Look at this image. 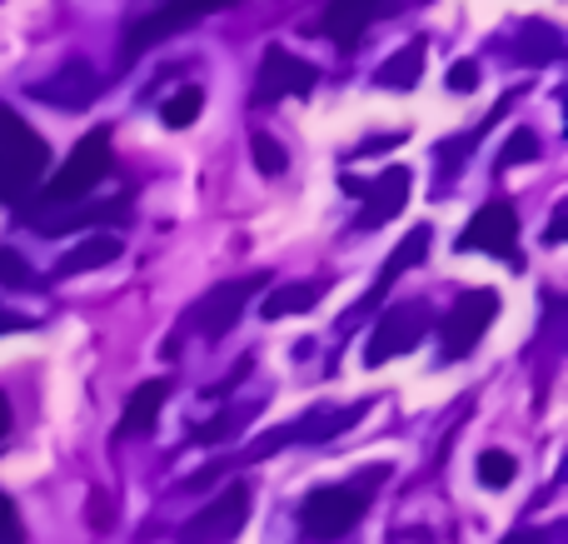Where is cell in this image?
Segmentation results:
<instances>
[{"mask_svg":"<svg viewBox=\"0 0 568 544\" xmlns=\"http://www.w3.org/2000/svg\"><path fill=\"white\" fill-rule=\"evenodd\" d=\"M384 480H389V465H374V470H364V475L344 480V485L310 490V500L300 505V530L320 544L344 540L364 520V510L374 505V490H379Z\"/></svg>","mask_w":568,"mask_h":544,"instance_id":"1","label":"cell"},{"mask_svg":"<svg viewBox=\"0 0 568 544\" xmlns=\"http://www.w3.org/2000/svg\"><path fill=\"white\" fill-rule=\"evenodd\" d=\"M45 170H50V145L10 105H0V200L26 210L36 200Z\"/></svg>","mask_w":568,"mask_h":544,"instance_id":"2","label":"cell"},{"mask_svg":"<svg viewBox=\"0 0 568 544\" xmlns=\"http://www.w3.org/2000/svg\"><path fill=\"white\" fill-rule=\"evenodd\" d=\"M105 175H110V130H90V135L65 155V165L36 190V200L26 205V215L75 205V200H85Z\"/></svg>","mask_w":568,"mask_h":544,"instance_id":"3","label":"cell"},{"mask_svg":"<svg viewBox=\"0 0 568 544\" xmlns=\"http://www.w3.org/2000/svg\"><path fill=\"white\" fill-rule=\"evenodd\" d=\"M265 285H270V270H255V275L225 280V285H215L205 300H200L195 310H190V315H185V325H190V330H200V335H205V340L230 335V330H235V320L245 315L250 295H255V290H265Z\"/></svg>","mask_w":568,"mask_h":544,"instance_id":"4","label":"cell"},{"mask_svg":"<svg viewBox=\"0 0 568 544\" xmlns=\"http://www.w3.org/2000/svg\"><path fill=\"white\" fill-rule=\"evenodd\" d=\"M494 315H499V290H464V295L454 300V310L444 315V325H439L444 360L474 355V345L484 340V330H489Z\"/></svg>","mask_w":568,"mask_h":544,"instance_id":"5","label":"cell"},{"mask_svg":"<svg viewBox=\"0 0 568 544\" xmlns=\"http://www.w3.org/2000/svg\"><path fill=\"white\" fill-rule=\"evenodd\" d=\"M429 325H434V310L424 305V300H414V305H394L389 315L374 325L369 345H364V365H384V360H394V355L419 350V340L429 335Z\"/></svg>","mask_w":568,"mask_h":544,"instance_id":"6","label":"cell"},{"mask_svg":"<svg viewBox=\"0 0 568 544\" xmlns=\"http://www.w3.org/2000/svg\"><path fill=\"white\" fill-rule=\"evenodd\" d=\"M459 250H489V255L509 260L514 270L524 265L519 260V215H514L509 200H489V205L474 210V220L464 225Z\"/></svg>","mask_w":568,"mask_h":544,"instance_id":"7","label":"cell"},{"mask_svg":"<svg viewBox=\"0 0 568 544\" xmlns=\"http://www.w3.org/2000/svg\"><path fill=\"white\" fill-rule=\"evenodd\" d=\"M250 520V485H230L220 500H210L200 515L185 520L180 544H230Z\"/></svg>","mask_w":568,"mask_h":544,"instance_id":"8","label":"cell"},{"mask_svg":"<svg viewBox=\"0 0 568 544\" xmlns=\"http://www.w3.org/2000/svg\"><path fill=\"white\" fill-rule=\"evenodd\" d=\"M344 190L349 195H364V210L354 215V225L359 230H379V225H389L394 215L404 210V200H409V190H414V175L404 165H389L379 180H354V175H344Z\"/></svg>","mask_w":568,"mask_h":544,"instance_id":"9","label":"cell"},{"mask_svg":"<svg viewBox=\"0 0 568 544\" xmlns=\"http://www.w3.org/2000/svg\"><path fill=\"white\" fill-rule=\"evenodd\" d=\"M320 85V70L310 60L290 56L284 46H265V60H260V75H255V105H275L284 95H310Z\"/></svg>","mask_w":568,"mask_h":544,"instance_id":"10","label":"cell"},{"mask_svg":"<svg viewBox=\"0 0 568 544\" xmlns=\"http://www.w3.org/2000/svg\"><path fill=\"white\" fill-rule=\"evenodd\" d=\"M205 16V10L195 6V0H170V6H160L155 16H140L125 26V40H120V66H130V60H140L155 40L165 36H180V30H190L195 20Z\"/></svg>","mask_w":568,"mask_h":544,"instance_id":"11","label":"cell"},{"mask_svg":"<svg viewBox=\"0 0 568 544\" xmlns=\"http://www.w3.org/2000/svg\"><path fill=\"white\" fill-rule=\"evenodd\" d=\"M30 95L45 100V105H60V110H85L90 100L100 95V70H90L85 60H65V66L50 80H40Z\"/></svg>","mask_w":568,"mask_h":544,"instance_id":"12","label":"cell"},{"mask_svg":"<svg viewBox=\"0 0 568 544\" xmlns=\"http://www.w3.org/2000/svg\"><path fill=\"white\" fill-rule=\"evenodd\" d=\"M379 16H389V0H329V6H324L320 30L334 40V46L349 50Z\"/></svg>","mask_w":568,"mask_h":544,"instance_id":"13","label":"cell"},{"mask_svg":"<svg viewBox=\"0 0 568 544\" xmlns=\"http://www.w3.org/2000/svg\"><path fill=\"white\" fill-rule=\"evenodd\" d=\"M40 235H70L85 225H105V220H130V195L120 200H100V205H80V210H60V215H26Z\"/></svg>","mask_w":568,"mask_h":544,"instance_id":"14","label":"cell"},{"mask_svg":"<svg viewBox=\"0 0 568 544\" xmlns=\"http://www.w3.org/2000/svg\"><path fill=\"white\" fill-rule=\"evenodd\" d=\"M170 390H175V380H145V385L130 390L125 400V420H120V440L125 435H150L160 420V410H165Z\"/></svg>","mask_w":568,"mask_h":544,"instance_id":"15","label":"cell"},{"mask_svg":"<svg viewBox=\"0 0 568 544\" xmlns=\"http://www.w3.org/2000/svg\"><path fill=\"white\" fill-rule=\"evenodd\" d=\"M429 240H434V230H429V225H414L409 235H404L399 245H394V255L384 260V270H379V280H374V290H369V295H364V310H369V305H379V300H384V290H389L394 280L404 275V270H414L424 255H429Z\"/></svg>","mask_w":568,"mask_h":544,"instance_id":"16","label":"cell"},{"mask_svg":"<svg viewBox=\"0 0 568 544\" xmlns=\"http://www.w3.org/2000/svg\"><path fill=\"white\" fill-rule=\"evenodd\" d=\"M110 260H120V240H115V235H90V240H80L70 255H60L55 275L70 280V275H85V270L110 265Z\"/></svg>","mask_w":568,"mask_h":544,"instance_id":"17","label":"cell"},{"mask_svg":"<svg viewBox=\"0 0 568 544\" xmlns=\"http://www.w3.org/2000/svg\"><path fill=\"white\" fill-rule=\"evenodd\" d=\"M419 75H424V40H409V46H399L379 70H374V80H379V85H389V90L419 85Z\"/></svg>","mask_w":568,"mask_h":544,"instance_id":"18","label":"cell"},{"mask_svg":"<svg viewBox=\"0 0 568 544\" xmlns=\"http://www.w3.org/2000/svg\"><path fill=\"white\" fill-rule=\"evenodd\" d=\"M324 295L320 280H304V285H280L265 295V305H260V315L265 320H284V315H304V310H314Z\"/></svg>","mask_w":568,"mask_h":544,"instance_id":"19","label":"cell"},{"mask_svg":"<svg viewBox=\"0 0 568 544\" xmlns=\"http://www.w3.org/2000/svg\"><path fill=\"white\" fill-rule=\"evenodd\" d=\"M519 60H529V66H554L559 60V50H564V36L554 26H544V20H534V26H524V36H519Z\"/></svg>","mask_w":568,"mask_h":544,"instance_id":"20","label":"cell"},{"mask_svg":"<svg viewBox=\"0 0 568 544\" xmlns=\"http://www.w3.org/2000/svg\"><path fill=\"white\" fill-rule=\"evenodd\" d=\"M200 110H205V90H200V85H185V90H175V95L165 100L160 120H165L170 130H190V125L200 120Z\"/></svg>","mask_w":568,"mask_h":544,"instance_id":"21","label":"cell"},{"mask_svg":"<svg viewBox=\"0 0 568 544\" xmlns=\"http://www.w3.org/2000/svg\"><path fill=\"white\" fill-rule=\"evenodd\" d=\"M250 150H255V165H260V175H284V170H290V155H284V150L275 145V135H265V130H255V135H250Z\"/></svg>","mask_w":568,"mask_h":544,"instance_id":"22","label":"cell"},{"mask_svg":"<svg viewBox=\"0 0 568 544\" xmlns=\"http://www.w3.org/2000/svg\"><path fill=\"white\" fill-rule=\"evenodd\" d=\"M514 475H519V465H514V455H504V450H484L479 455V480L489 490H504L514 485Z\"/></svg>","mask_w":568,"mask_h":544,"instance_id":"23","label":"cell"},{"mask_svg":"<svg viewBox=\"0 0 568 544\" xmlns=\"http://www.w3.org/2000/svg\"><path fill=\"white\" fill-rule=\"evenodd\" d=\"M519 160H539V135H534V130H514L509 145L499 150V170L519 165Z\"/></svg>","mask_w":568,"mask_h":544,"instance_id":"24","label":"cell"},{"mask_svg":"<svg viewBox=\"0 0 568 544\" xmlns=\"http://www.w3.org/2000/svg\"><path fill=\"white\" fill-rule=\"evenodd\" d=\"M26 540V525H20V510L10 495H0V544H20Z\"/></svg>","mask_w":568,"mask_h":544,"instance_id":"25","label":"cell"},{"mask_svg":"<svg viewBox=\"0 0 568 544\" xmlns=\"http://www.w3.org/2000/svg\"><path fill=\"white\" fill-rule=\"evenodd\" d=\"M30 265L16 255V250H0V285H30Z\"/></svg>","mask_w":568,"mask_h":544,"instance_id":"26","label":"cell"},{"mask_svg":"<svg viewBox=\"0 0 568 544\" xmlns=\"http://www.w3.org/2000/svg\"><path fill=\"white\" fill-rule=\"evenodd\" d=\"M474 85H479V66H474V60H454L449 66V90H459L464 95V90H474Z\"/></svg>","mask_w":568,"mask_h":544,"instance_id":"27","label":"cell"},{"mask_svg":"<svg viewBox=\"0 0 568 544\" xmlns=\"http://www.w3.org/2000/svg\"><path fill=\"white\" fill-rule=\"evenodd\" d=\"M85 520H90V530H110V500L100 495H90V505H85Z\"/></svg>","mask_w":568,"mask_h":544,"instance_id":"28","label":"cell"},{"mask_svg":"<svg viewBox=\"0 0 568 544\" xmlns=\"http://www.w3.org/2000/svg\"><path fill=\"white\" fill-rule=\"evenodd\" d=\"M16 330H36V320L16 315V310H0V335H16Z\"/></svg>","mask_w":568,"mask_h":544,"instance_id":"29","label":"cell"},{"mask_svg":"<svg viewBox=\"0 0 568 544\" xmlns=\"http://www.w3.org/2000/svg\"><path fill=\"white\" fill-rule=\"evenodd\" d=\"M564 230H568V205L554 210V220H549V230H544V240H549V245H559V240H564Z\"/></svg>","mask_w":568,"mask_h":544,"instance_id":"30","label":"cell"},{"mask_svg":"<svg viewBox=\"0 0 568 544\" xmlns=\"http://www.w3.org/2000/svg\"><path fill=\"white\" fill-rule=\"evenodd\" d=\"M404 135H374V140H364L359 145V155H374V150H389V145H399Z\"/></svg>","mask_w":568,"mask_h":544,"instance_id":"31","label":"cell"},{"mask_svg":"<svg viewBox=\"0 0 568 544\" xmlns=\"http://www.w3.org/2000/svg\"><path fill=\"white\" fill-rule=\"evenodd\" d=\"M504 544H549V540H544V530H514Z\"/></svg>","mask_w":568,"mask_h":544,"instance_id":"32","label":"cell"},{"mask_svg":"<svg viewBox=\"0 0 568 544\" xmlns=\"http://www.w3.org/2000/svg\"><path fill=\"white\" fill-rule=\"evenodd\" d=\"M6 435H10V400L0 395V445H6Z\"/></svg>","mask_w":568,"mask_h":544,"instance_id":"33","label":"cell"},{"mask_svg":"<svg viewBox=\"0 0 568 544\" xmlns=\"http://www.w3.org/2000/svg\"><path fill=\"white\" fill-rule=\"evenodd\" d=\"M200 10H225V6H235V0H195Z\"/></svg>","mask_w":568,"mask_h":544,"instance_id":"34","label":"cell"}]
</instances>
